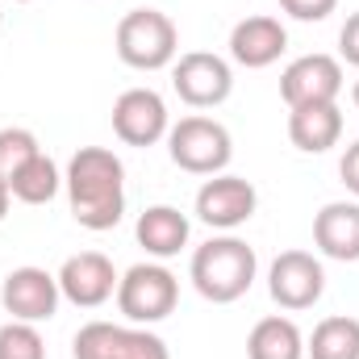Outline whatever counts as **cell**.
<instances>
[{
  "label": "cell",
  "instance_id": "cell-18",
  "mask_svg": "<svg viewBox=\"0 0 359 359\" xmlns=\"http://www.w3.org/2000/svg\"><path fill=\"white\" fill-rule=\"evenodd\" d=\"M247 359H305V339L292 318H259L247 334Z\"/></svg>",
  "mask_w": 359,
  "mask_h": 359
},
{
  "label": "cell",
  "instance_id": "cell-2",
  "mask_svg": "<svg viewBox=\"0 0 359 359\" xmlns=\"http://www.w3.org/2000/svg\"><path fill=\"white\" fill-rule=\"evenodd\" d=\"M255 271H259V259H255V247L234 238V234H222V238H209L205 247L192 251V284L205 301L213 305H230L238 297L251 292L255 284Z\"/></svg>",
  "mask_w": 359,
  "mask_h": 359
},
{
  "label": "cell",
  "instance_id": "cell-12",
  "mask_svg": "<svg viewBox=\"0 0 359 359\" xmlns=\"http://www.w3.org/2000/svg\"><path fill=\"white\" fill-rule=\"evenodd\" d=\"M59 297V276H50L46 268H13L0 284V301L13 322H50Z\"/></svg>",
  "mask_w": 359,
  "mask_h": 359
},
{
  "label": "cell",
  "instance_id": "cell-23",
  "mask_svg": "<svg viewBox=\"0 0 359 359\" xmlns=\"http://www.w3.org/2000/svg\"><path fill=\"white\" fill-rule=\"evenodd\" d=\"M339 0H280V8L297 21H326Z\"/></svg>",
  "mask_w": 359,
  "mask_h": 359
},
{
  "label": "cell",
  "instance_id": "cell-10",
  "mask_svg": "<svg viewBox=\"0 0 359 359\" xmlns=\"http://www.w3.org/2000/svg\"><path fill=\"white\" fill-rule=\"evenodd\" d=\"M168 104L155 88H126L113 100V134L126 147H155L159 138H168Z\"/></svg>",
  "mask_w": 359,
  "mask_h": 359
},
{
  "label": "cell",
  "instance_id": "cell-14",
  "mask_svg": "<svg viewBox=\"0 0 359 359\" xmlns=\"http://www.w3.org/2000/svg\"><path fill=\"white\" fill-rule=\"evenodd\" d=\"M288 50V29L276 21V17H247L230 29V59L247 72H259L271 67L280 55Z\"/></svg>",
  "mask_w": 359,
  "mask_h": 359
},
{
  "label": "cell",
  "instance_id": "cell-1",
  "mask_svg": "<svg viewBox=\"0 0 359 359\" xmlns=\"http://www.w3.org/2000/svg\"><path fill=\"white\" fill-rule=\"evenodd\" d=\"M67 205L84 230H113L126 213V168L109 147H80L67 163Z\"/></svg>",
  "mask_w": 359,
  "mask_h": 359
},
{
  "label": "cell",
  "instance_id": "cell-4",
  "mask_svg": "<svg viewBox=\"0 0 359 359\" xmlns=\"http://www.w3.org/2000/svg\"><path fill=\"white\" fill-rule=\"evenodd\" d=\"M168 155L188 176H222L230 155H234V142H230V130L222 121L192 113V117H180L168 130Z\"/></svg>",
  "mask_w": 359,
  "mask_h": 359
},
{
  "label": "cell",
  "instance_id": "cell-19",
  "mask_svg": "<svg viewBox=\"0 0 359 359\" xmlns=\"http://www.w3.org/2000/svg\"><path fill=\"white\" fill-rule=\"evenodd\" d=\"M305 355L309 359H359V318L347 313H334V318H322L305 343Z\"/></svg>",
  "mask_w": 359,
  "mask_h": 359
},
{
  "label": "cell",
  "instance_id": "cell-7",
  "mask_svg": "<svg viewBox=\"0 0 359 359\" xmlns=\"http://www.w3.org/2000/svg\"><path fill=\"white\" fill-rule=\"evenodd\" d=\"M172 88L192 109H217L234 92V72L222 55L209 50H188L172 63Z\"/></svg>",
  "mask_w": 359,
  "mask_h": 359
},
{
  "label": "cell",
  "instance_id": "cell-26",
  "mask_svg": "<svg viewBox=\"0 0 359 359\" xmlns=\"http://www.w3.org/2000/svg\"><path fill=\"white\" fill-rule=\"evenodd\" d=\"M8 201H13V192H8V184L0 180V222H4V213H8Z\"/></svg>",
  "mask_w": 359,
  "mask_h": 359
},
{
  "label": "cell",
  "instance_id": "cell-28",
  "mask_svg": "<svg viewBox=\"0 0 359 359\" xmlns=\"http://www.w3.org/2000/svg\"><path fill=\"white\" fill-rule=\"evenodd\" d=\"M13 4H29V0H13Z\"/></svg>",
  "mask_w": 359,
  "mask_h": 359
},
{
  "label": "cell",
  "instance_id": "cell-11",
  "mask_svg": "<svg viewBox=\"0 0 359 359\" xmlns=\"http://www.w3.org/2000/svg\"><path fill=\"white\" fill-rule=\"evenodd\" d=\"M255 205H259V192L255 184L243 176H213L201 184L196 192V217L213 230H238L255 217Z\"/></svg>",
  "mask_w": 359,
  "mask_h": 359
},
{
  "label": "cell",
  "instance_id": "cell-29",
  "mask_svg": "<svg viewBox=\"0 0 359 359\" xmlns=\"http://www.w3.org/2000/svg\"><path fill=\"white\" fill-rule=\"evenodd\" d=\"M0 25H4V13H0Z\"/></svg>",
  "mask_w": 359,
  "mask_h": 359
},
{
  "label": "cell",
  "instance_id": "cell-27",
  "mask_svg": "<svg viewBox=\"0 0 359 359\" xmlns=\"http://www.w3.org/2000/svg\"><path fill=\"white\" fill-rule=\"evenodd\" d=\"M351 100H355V109H359V84H355V88H351Z\"/></svg>",
  "mask_w": 359,
  "mask_h": 359
},
{
  "label": "cell",
  "instance_id": "cell-25",
  "mask_svg": "<svg viewBox=\"0 0 359 359\" xmlns=\"http://www.w3.org/2000/svg\"><path fill=\"white\" fill-rule=\"evenodd\" d=\"M339 176H343V184L359 196V142L347 147V155H343V163H339Z\"/></svg>",
  "mask_w": 359,
  "mask_h": 359
},
{
  "label": "cell",
  "instance_id": "cell-3",
  "mask_svg": "<svg viewBox=\"0 0 359 359\" xmlns=\"http://www.w3.org/2000/svg\"><path fill=\"white\" fill-rule=\"evenodd\" d=\"M117 59L134 72H159V67H172L180 50V29L176 21L159 8H130L121 21H117Z\"/></svg>",
  "mask_w": 359,
  "mask_h": 359
},
{
  "label": "cell",
  "instance_id": "cell-24",
  "mask_svg": "<svg viewBox=\"0 0 359 359\" xmlns=\"http://www.w3.org/2000/svg\"><path fill=\"white\" fill-rule=\"evenodd\" d=\"M339 50H343V59L351 67H359V13H351L347 25L339 29Z\"/></svg>",
  "mask_w": 359,
  "mask_h": 359
},
{
  "label": "cell",
  "instance_id": "cell-22",
  "mask_svg": "<svg viewBox=\"0 0 359 359\" xmlns=\"http://www.w3.org/2000/svg\"><path fill=\"white\" fill-rule=\"evenodd\" d=\"M0 359H46V343L34 322H4L0 326Z\"/></svg>",
  "mask_w": 359,
  "mask_h": 359
},
{
  "label": "cell",
  "instance_id": "cell-17",
  "mask_svg": "<svg viewBox=\"0 0 359 359\" xmlns=\"http://www.w3.org/2000/svg\"><path fill=\"white\" fill-rule=\"evenodd\" d=\"M188 217L172 209V205H151L142 217H138V226H134V234H138V247L147 251V255H155V259H172L180 255L184 247H188Z\"/></svg>",
  "mask_w": 359,
  "mask_h": 359
},
{
  "label": "cell",
  "instance_id": "cell-21",
  "mask_svg": "<svg viewBox=\"0 0 359 359\" xmlns=\"http://www.w3.org/2000/svg\"><path fill=\"white\" fill-rule=\"evenodd\" d=\"M34 155H42V147H38V138H34L29 130H21V126L0 130V180H4V184L17 176Z\"/></svg>",
  "mask_w": 359,
  "mask_h": 359
},
{
  "label": "cell",
  "instance_id": "cell-13",
  "mask_svg": "<svg viewBox=\"0 0 359 359\" xmlns=\"http://www.w3.org/2000/svg\"><path fill=\"white\" fill-rule=\"evenodd\" d=\"M117 268H113V259L109 255H100V251H80V255H72L63 268H59V292L72 301V305H80V309H96V305H104L113 292H117Z\"/></svg>",
  "mask_w": 359,
  "mask_h": 359
},
{
  "label": "cell",
  "instance_id": "cell-9",
  "mask_svg": "<svg viewBox=\"0 0 359 359\" xmlns=\"http://www.w3.org/2000/svg\"><path fill=\"white\" fill-rule=\"evenodd\" d=\"M268 292L280 309H313L326 292V271L309 251H284L268 271Z\"/></svg>",
  "mask_w": 359,
  "mask_h": 359
},
{
  "label": "cell",
  "instance_id": "cell-20",
  "mask_svg": "<svg viewBox=\"0 0 359 359\" xmlns=\"http://www.w3.org/2000/svg\"><path fill=\"white\" fill-rule=\"evenodd\" d=\"M59 188H63V176H59V168H55L50 155H34L17 176L8 180V192L21 205H50Z\"/></svg>",
  "mask_w": 359,
  "mask_h": 359
},
{
  "label": "cell",
  "instance_id": "cell-5",
  "mask_svg": "<svg viewBox=\"0 0 359 359\" xmlns=\"http://www.w3.org/2000/svg\"><path fill=\"white\" fill-rule=\"evenodd\" d=\"M117 309L130 326H155L163 322L180 301V280L163 264H134L117 280Z\"/></svg>",
  "mask_w": 359,
  "mask_h": 359
},
{
  "label": "cell",
  "instance_id": "cell-15",
  "mask_svg": "<svg viewBox=\"0 0 359 359\" xmlns=\"http://www.w3.org/2000/svg\"><path fill=\"white\" fill-rule=\"evenodd\" d=\"M313 243L326 259L355 264L359 259V205L355 201H330L313 217Z\"/></svg>",
  "mask_w": 359,
  "mask_h": 359
},
{
  "label": "cell",
  "instance_id": "cell-6",
  "mask_svg": "<svg viewBox=\"0 0 359 359\" xmlns=\"http://www.w3.org/2000/svg\"><path fill=\"white\" fill-rule=\"evenodd\" d=\"M72 359H172V351L147 326L88 322L72 339Z\"/></svg>",
  "mask_w": 359,
  "mask_h": 359
},
{
  "label": "cell",
  "instance_id": "cell-8",
  "mask_svg": "<svg viewBox=\"0 0 359 359\" xmlns=\"http://www.w3.org/2000/svg\"><path fill=\"white\" fill-rule=\"evenodd\" d=\"M339 92H343V63L334 55H301L284 67L280 76V96L288 109H301V104H339Z\"/></svg>",
  "mask_w": 359,
  "mask_h": 359
},
{
  "label": "cell",
  "instance_id": "cell-16",
  "mask_svg": "<svg viewBox=\"0 0 359 359\" xmlns=\"http://www.w3.org/2000/svg\"><path fill=\"white\" fill-rule=\"evenodd\" d=\"M288 138L305 155H322V151L339 147V138H343V113H339V104H301V109H288Z\"/></svg>",
  "mask_w": 359,
  "mask_h": 359
}]
</instances>
